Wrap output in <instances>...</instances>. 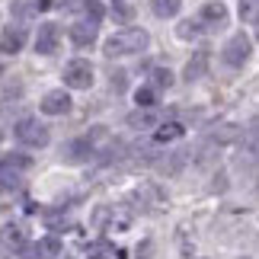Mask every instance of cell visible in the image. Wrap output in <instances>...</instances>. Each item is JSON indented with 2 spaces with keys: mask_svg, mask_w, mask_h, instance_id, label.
<instances>
[{
  "mask_svg": "<svg viewBox=\"0 0 259 259\" xmlns=\"http://www.w3.org/2000/svg\"><path fill=\"white\" fill-rule=\"evenodd\" d=\"M151 35L144 29H122V32H112L109 42L103 45V55L106 58H122V55H135V52H144Z\"/></svg>",
  "mask_w": 259,
  "mask_h": 259,
  "instance_id": "6da1fadb",
  "label": "cell"
},
{
  "mask_svg": "<svg viewBox=\"0 0 259 259\" xmlns=\"http://www.w3.org/2000/svg\"><path fill=\"white\" fill-rule=\"evenodd\" d=\"M16 138L29 147H45L48 138H52V132L38 122V118H19L16 122Z\"/></svg>",
  "mask_w": 259,
  "mask_h": 259,
  "instance_id": "7a4b0ae2",
  "label": "cell"
},
{
  "mask_svg": "<svg viewBox=\"0 0 259 259\" xmlns=\"http://www.w3.org/2000/svg\"><path fill=\"white\" fill-rule=\"evenodd\" d=\"M64 83L74 87V90H87L90 83H93V67H90V61H83V58L67 61L64 64Z\"/></svg>",
  "mask_w": 259,
  "mask_h": 259,
  "instance_id": "3957f363",
  "label": "cell"
},
{
  "mask_svg": "<svg viewBox=\"0 0 259 259\" xmlns=\"http://www.w3.org/2000/svg\"><path fill=\"white\" fill-rule=\"evenodd\" d=\"M250 55H253V42H250L243 32L234 35L231 42L224 45V64H227V67H243Z\"/></svg>",
  "mask_w": 259,
  "mask_h": 259,
  "instance_id": "277c9868",
  "label": "cell"
},
{
  "mask_svg": "<svg viewBox=\"0 0 259 259\" xmlns=\"http://www.w3.org/2000/svg\"><path fill=\"white\" fill-rule=\"evenodd\" d=\"M0 246H4L7 253H23L29 246V234L23 224H7L4 231H0Z\"/></svg>",
  "mask_w": 259,
  "mask_h": 259,
  "instance_id": "5b68a950",
  "label": "cell"
},
{
  "mask_svg": "<svg viewBox=\"0 0 259 259\" xmlns=\"http://www.w3.org/2000/svg\"><path fill=\"white\" fill-rule=\"evenodd\" d=\"M58 42H61V29L55 23H42L35 32V52L38 55H55L58 52Z\"/></svg>",
  "mask_w": 259,
  "mask_h": 259,
  "instance_id": "8992f818",
  "label": "cell"
},
{
  "mask_svg": "<svg viewBox=\"0 0 259 259\" xmlns=\"http://www.w3.org/2000/svg\"><path fill=\"white\" fill-rule=\"evenodd\" d=\"M42 112L45 115H64V112H71V96H67L64 90H52V93H45Z\"/></svg>",
  "mask_w": 259,
  "mask_h": 259,
  "instance_id": "52a82bcc",
  "label": "cell"
},
{
  "mask_svg": "<svg viewBox=\"0 0 259 259\" xmlns=\"http://www.w3.org/2000/svg\"><path fill=\"white\" fill-rule=\"evenodd\" d=\"M29 259H55V256H61V240L58 237H45V240H38L32 243V250H23Z\"/></svg>",
  "mask_w": 259,
  "mask_h": 259,
  "instance_id": "ba28073f",
  "label": "cell"
},
{
  "mask_svg": "<svg viewBox=\"0 0 259 259\" xmlns=\"http://www.w3.org/2000/svg\"><path fill=\"white\" fill-rule=\"evenodd\" d=\"M32 170V160L26 154H4L0 157V173L4 176H13V173H26Z\"/></svg>",
  "mask_w": 259,
  "mask_h": 259,
  "instance_id": "9c48e42d",
  "label": "cell"
},
{
  "mask_svg": "<svg viewBox=\"0 0 259 259\" xmlns=\"http://www.w3.org/2000/svg\"><path fill=\"white\" fill-rule=\"evenodd\" d=\"M93 38H96V23H93V19H83V23H74L71 26V42L77 48L93 45Z\"/></svg>",
  "mask_w": 259,
  "mask_h": 259,
  "instance_id": "30bf717a",
  "label": "cell"
},
{
  "mask_svg": "<svg viewBox=\"0 0 259 259\" xmlns=\"http://www.w3.org/2000/svg\"><path fill=\"white\" fill-rule=\"evenodd\" d=\"M23 42H26V32L23 29H4V35H0V52L4 55H16L19 48H23Z\"/></svg>",
  "mask_w": 259,
  "mask_h": 259,
  "instance_id": "8fae6325",
  "label": "cell"
},
{
  "mask_svg": "<svg viewBox=\"0 0 259 259\" xmlns=\"http://www.w3.org/2000/svg\"><path fill=\"white\" fill-rule=\"evenodd\" d=\"M202 23H208V26H224V23H227V7L221 4V0L205 4V7H202Z\"/></svg>",
  "mask_w": 259,
  "mask_h": 259,
  "instance_id": "7c38bea8",
  "label": "cell"
},
{
  "mask_svg": "<svg viewBox=\"0 0 259 259\" xmlns=\"http://www.w3.org/2000/svg\"><path fill=\"white\" fill-rule=\"evenodd\" d=\"M179 138H183V125H179V122H166V125L157 128L154 141L157 144H170V141H179Z\"/></svg>",
  "mask_w": 259,
  "mask_h": 259,
  "instance_id": "4fadbf2b",
  "label": "cell"
},
{
  "mask_svg": "<svg viewBox=\"0 0 259 259\" xmlns=\"http://www.w3.org/2000/svg\"><path fill=\"white\" fill-rule=\"evenodd\" d=\"M205 71H208V55H205V52H198L192 61L186 64V74H183V77H186L189 83H192V80H198V77H202Z\"/></svg>",
  "mask_w": 259,
  "mask_h": 259,
  "instance_id": "5bb4252c",
  "label": "cell"
},
{
  "mask_svg": "<svg viewBox=\"0 0 259 259\" xmlns=\"http://www.w3.org/2000/svg\"><path fill=\"white\" fill-rule=\"evenodd\" d=\"M93 154V138H80V141H71V147L64 151L67 160H80V157Z\"/></svg>",
  "mask_w": 259,
  "mask_h": 259,
  "instance_id": "9a60e30c",
  "label": "cell"
},
{
  "mask_svg": "<svg viewBox=\"0 0 259 259\" xmlns=\"http://www.w3.org/2000/svg\"><path fill=\"white\" fill-rule=\"evenodd\" d=\"M179 0H151V10H154V16H160V19H166V16H176L179 13Z\"/></svg>",
  "mask_w": 259,
  "mask_h": 259,
  "instance_id": "2e32d148",
  "label": "cell"
},
{
  "mask_svg": "<svg viewBox=\"0 0 259 259\" xmlns=\"http://www.w3.org/2000/svg\"><path fill=\"white\" fill-rule=\"evenodd\" d=\"M237 138H240V128H237V125H221V128H214V132H211V141H218V144L237 141Z\"/></svg>",
  "mask_w": 259,
  "mask_h": 259,
  "instance_id": "e0dca14e",
  "label": "cell"
},
{
  "mask_svg": "<svg viewBox=\"0 0 259 259\" xmlns=\"http://www.w3.org/2000/svg\"><path fill=\"white\" fill-rule=\"evenodd\" d=\"M87 256H90V259H112V256H115V246H109L106 240L90 243V246H87Z\"/></svg>",
  "mask_w": 259,
  "mask_h": 259,
  "instance_id": "ac0fdd59",
  "label": "cell"
},
{
  "mask_svg": "<svg viewBox=\"0 0 259 259\" xmlns=\"http://www.w3.org/2000/svg\"><path fill=\"white\" fill-rule=\"evenodd\" d=\"M154 122H157V115L147 112V109H144V112H132V115H128V125H132V128H154Z\"/></svg>",
  "mask_w": 259,
  "mask_h": 259,
  "instance_id": "d6986e66",
  "label": "cell"
},
{
  "mask_svg": "<svg viewBox=\"0 0 259 259\" xmlns=\"http://www.w3.org/2000/svg\"><path fill=\"white\" fill-rule=\"evenodd\" d=\"M240 19L243 23H256L259 19V0H240Z\"/></svg>",
  "mask_w": 259,
  "mask_h": 259,
  "instance_id": "ffe728a7",
  "label": "cell"
},
{
  "mask_svg": "<svg viewBox=\"0 0 259 259\" xmlns=\"http://www.w3.org/2000/svg\"><path fill=\"white\" fill-rule=\"evenodd\" d=\"M176 32H179V38H186V42H189V38H198V35H202V26L192 23V19H186V23H179Z\"/></svg>",
  "mask_w": 259,
  "mask_h": 259,
  "instance_id": "44dd1931",
  "label": "cell"
},
{
  "mask_svg": "<svg viewBox=\"0 0 259 259\" xmlns=\"http://www.w3.org/2000/svg\"><path fill=\"white\" fill-rule=\"evenodd\" d=\"M135 99H138V106H154L157 103V93H154V87H141L135 93Z\"/></svg>",
  "mask_w": 259,
  "mask_h": 259,
  "instance_id": "7402d4cb",
  "label": "cell"
},
{
  "mask_svg": "<svg viewBox=\"0 0 259 259\" xmlns=\"http://www.w3.org/2000/svg\"><path fill=\"white\" fill-rule=\"evenodd\" d=\"M151 77H154L157 87H170L173 83V74L166 71V67H151Z\"/></svg>",
  "mask_w": 259,
  "mask_h": 259,
  "instance_id": "603a6c76",
  "label": "cell"
},
{
  "mask_svg": "<svg viewBox=\"0 0 259 259\" xmlns=\"http://www.w3.org/2000/svg\"><path fill=\"white\" fill-rule=\"evenodd\" d=\"M83 7L93 13V23H99V19H103V4H99V0H83Z\"/></svg>",
  "mask_w": 259,
  "mask_h": 259,
  "instance_id": "cb8c5ba5",
  "label": "cell"
},
{
  "mask_svg": "<svg viewBox=\"0 0 259 259\" xmlns=\"http://www.w3.org/2000/svg\"><path fill=\"white\" fill-rule=\"evenodd\" d=\"M32 10H35V7H32V0H16L13 13H16V16H29V13H32Z\"/></svg>",
  "mask_w": 259,
  "mask_h": 259,
  "instance_id": "d4e9b609",
  "label": "cell"
}]
</instances>
